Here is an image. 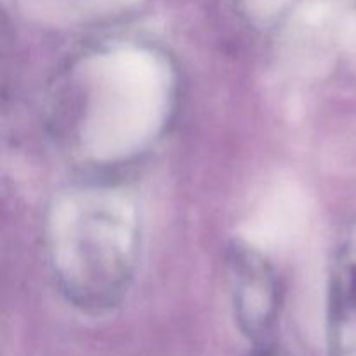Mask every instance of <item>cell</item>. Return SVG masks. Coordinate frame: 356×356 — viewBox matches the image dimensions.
Here are the masks:
<instances>
[{"instance_id":"cell-1","label":"cell","mask_w":356,"mask_h":356,"mask_svg":"<svg viewBox=\"0 0 356 356\" xmlns=\"http://www.w3.org/2000/svg\"><path fill=\"white\" fill-rule=\"evenodd\" d=\"M228 278L240 327L252 339H264L282 306V289L273 266L259 250L233 243L228 250Z\"/></svg>"},{"instance_id":"cell-2","label":"cell","mask_w":356,"mask_h":356,"mask_svg":"<svg viewBox=\"0 0 356 356\" xmlns=\"http://www.w3.org/2000/svg\"><path fill=\"white\" fill-rule=\"evenodd\" d=\"M256 356H284V355H280L278 351L271 350V348H263V350H261Z\"/></svg>"}]
</instances>
